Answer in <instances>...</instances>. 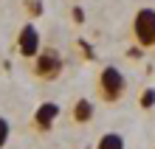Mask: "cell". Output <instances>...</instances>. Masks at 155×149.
I'll use <instances>...</instances> for the list:
<instances>
[{"label": "cell", "mask_w": 155, "mask_h": 149, "mask_svg": "<svg viewBox=\"0 0 155 149\" xmlns=\"http://www.w3.org/2000/svg\"><path fill=\"white\" fill-rule=\"evenodd\" d=\"M65 70V59L57 48H42L37 57L31 59V73L40 82H57Z\"/></svg>", "instance_id": "cell-2"}, {"label": "cell", "mask_w": 155, "mask_h": 149, "mask_svg": "<svg viewBox=\"0 0 155 149\" xmlns=\"http://www.w3.org/2000/svg\"><path fill=\"white\" fill-rule=\"evenodd\" d=\"M71 20H74V25H82V23H85V8L74 6V8H71Z\"/></svg>", "instance_id": "cell-11"}, {"label": "cell", "mask_w": 155, "mask_h": 149, "mask_svg": "<svg viewBox=\"0 0 155 149\" xmlns=\"http://www.w3.org/2000/svg\"><path fill=\"white\" fill-rule=\"evenodd\" d=\"M133 40L138 48H155V8H138L133 17Z\"/></svg>", "instance_id": "cell-3"}, {"label": "cell", "mask_w": 155, "mask_h": 149, "mask_svg": "<svg viewBox=\"0 0 155 149\" xmlns=\"http://www.w3.org/2000/svg\"><path fill=\"white\" fill-rule=\"evenodd\" d=\"M96 149H124V135L121 132H104L96 141Z\"/></svg>", "instance_id": "cell-7"}, {"label": "cell", "mask_w": 155, "mask_h": 149, "mask_svg": "<svg viewBox=\"0 0 155 149\" xmlns=\"http://www.w3.org/2000/svg\"><path fill=\"white\" fill-rule=\"evenodd\" d=\"M138 104H141V110H152V107H155V87H144V90H141Z\"/></svg>", "instance_id": "cell-8"}, {"label": "cell", "mask_w": 155, "mask_h": 149, "mask_svg": "<svg viewBox=\"0 0 155 149\" xmlns=\"http://www.w3.org/2000/svg\"><path fill=\"white\" fill-rule=\"evenodd\" d=\"M76 45H79V51L85 53V59H96V53H93V48H90V42H87V40H79Z\"/></svg>", "instance_id": "cell-12"}, {"label": "cell", "mask_w": 155, "mask_h": 149, "mask_svg": "<svg viewBox=\"0 0 155 149\" xmlns=\"http://www.w3.org/2000/svg\"><path fill=\"white\" fill-rule=\"evenodd\" d=\"M71 118H74V124H87L93 118V101L90 99H76L74 110H71Z\"/></svg>", "instance_id": "cell-6"}, {"label": "cell", "mask_w": 155, "mask_h": 149, "mask_svg": "<svg viewBox=\"0 0 155 149\" xmlns=\"http://www.w3.org/2000/svg\"><path fill=\"white\" fill-rule=\"evenodd\" d=\"M40 51H42V45H40V31H37V25L28 20L20 31H17V53H20L23 59H34Z\"/></svg>", "instance_id": "cell-4"}, {"label": "cell", "mask_w": 155, "mask_h": 149, "mask_svg": "<svg viewBox=\"0 0 155 149\" xmlns=\"http://www.w3.org/2000/svg\"><path fill=\"white\" fill-rule=\"evenodd\" d=\"M124 93H127V76L116 65H104L96 76V96L104 104H116V101L124 99Z\"/></svg>", "instance_id": "cell-1"}, {"label": "cell", "mask_w": 155, "mask_h": 149, "mask_svg": "<svg viewBox=\"0 0 155 149\" xmlns=\"http://www.w3.org/2000/svg\"><path fill=\"white\" fill-rule=\"evenodd\" d=\"M23 8H25V14H28V20H34V17L42 14V0H25Z\"/></svg>", "instance_id": "cell-9"}, {"label": "cell", "mask_w": 155, "mask_h": 149, "mask_svg": "<svg viewBox=\"0 0 155 149\" xmlns=\"http://www.w3.org/2000/svg\"><path fill=\"white\" fill-rule=\"evenodd\" d=\"M57 118H59V104H54V101H42V104L37 107V113H34V129L37 132H51V127L57 124Z\"/></svg>", "instance_id": "cell-5"}, {"label": "cell", "mask_w": 155, "mask_h": 149, "mask_svg": "<svg viewBox=\"0 0 155 149\" xmlns=\"http://www.w3.org/2000/svg\"><path fill=\"white\" fill-rule=\"evenodd\" d=\"M8 138H12V124H8V118L0 115V149L8 144Z\"/></svg>", "instance_id": "cell-10"}]
</instances>
